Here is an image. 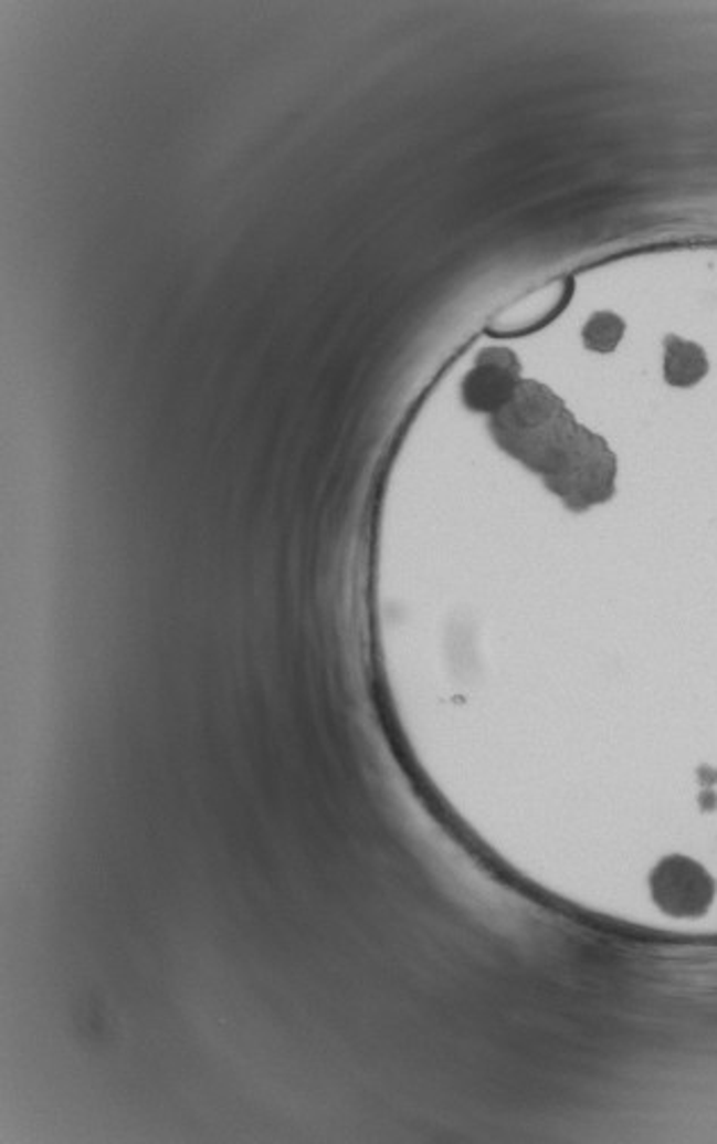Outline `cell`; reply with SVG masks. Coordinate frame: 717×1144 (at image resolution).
I'll return each instance as SVG.
<instances>
[{"mask_svg": "<svg viewBox=\"0 0 717 1144\" xmlns=\"http://www.w3.org/2000/svg\"><path fill=\"white\" fill-rule=\"evenodd\" d=\"M615 473V454L604 439L579 426L559 469L542 480L563 504L574 512H586L613 495Z\"/></svg>", "mask_w": 717, "mask_h": 1144, "instance_id": "obj_1", "label": "cell"}, {"mask_svg": "<svg viewBox=\"0 0 717 1144\" xmlns=\"http://www.w3.org/2000/svg\"><path fill=\"white\" fill-rule=\"evenodd\" d=\"M663 370L667 385L688 389L706 377L708 359L697 344L686 342L682 336H667Z\"/></svg>", "mask_w": 717, "mask_h": 1144, "instance_id": "obj_2", "label": "cell"}, {"mask_svg": "<svg viewBox=\"0 0 717 1144\" xmlns=\"http://www.w3.org/2000/svg\"><path fill=\"white\" fill-rule=\"evenodd\" d=\"M624 336V323L615 314H595L583 327V344L593 353H613Z\"/></svg>", "mask_w": 717, "mask_h": 1144, "instance_id": "obj_3", "label": "cell"}]
</instances>
